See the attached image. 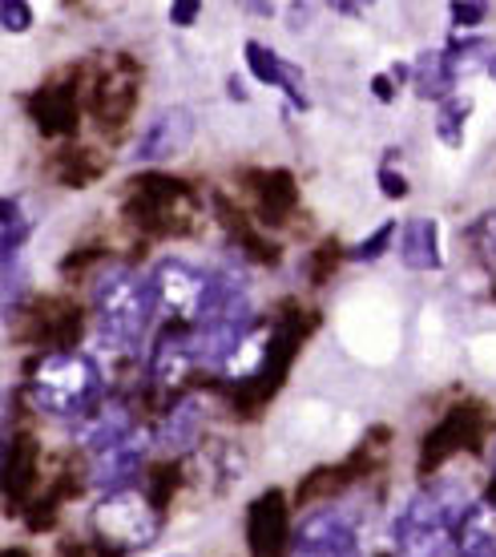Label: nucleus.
<instances>
[{"mask_svg": "<svg viewBox=\"0 0 496 557\" xmlns=\"http://www.w3.org/2000/svg\"><path fill=\"white\" fill-rule=\"evenodd\" d=\"M469 505V488L452 476H436L424 488H416L392 525L396 557H448Z\"/></svg>", "mask_w": 496, "mask_h": 557, "instance_id": "obj_1", "label": "nucleus"}, {"mask_svg": "<svg viewBox=\"0 0 496 557\" xmlns=\"http://www.w3.org/2000/svg\"><path fill=\"white\" fill-rule=\"evenodd\" d=\"M158 311L153 278L138 275L134 267L110 263L94 278V320L110 348H134Z\"/></svg>", "mask_w": 496, "mask_h": 557, "instance_id": "obj_2", "label": "nucleus"}, {"mask_svg": "<svg viewBox=\"0 0 496 557\" xmlns=\"http://www.w3.org/2000/svg\"><path fill=\"white\" fill-rule=\"evenodd\" d=\"M25 392L28 400H33V408H41L45 417H57V420L82 417V412L97 408L101 368L85 351H73V348L45 351L41 360L33 363V372H28Z\"/></svg>", "mask_w": 496, "mask_h": 557, "instance_id": "obj_3", "label": "nucleus"}, {"mask_svg": "<svg viewBox=\"0 0 496 557\" xmlns=\"http://www.w3.org/2000/svg\"><path fill=\"white\" fill-rule=\"evenodd\" d=\"M89 521H94L97 542L117 549V554H141L162 533V509L134 485L101 493V502L94 505Z\"/></svg>", "mask_w": 496, "mask_h": 557, "instance_id": "obj_4", "label": "nucleus"}, {"mask_svg": "<svg viewBox=\"0 0 496 557\" xmlns=\"http://www.w3.org/2000/svg\"><path fill=\"white\" fill-rule=\"evenodd\" d=\"M125 214L138 226H146L150 235H182L194 226L198 214V198L190 186H182L178 178L165 174H146L134 182V190L125 198Z\"/></svg>", "mask_w": 496, "mask_h": 557, "instance_id": "obj_5", "label": "nucleus"}, {"mask_svg": "<svg viewBox=\"0 0 496 557\" xmlns=\"http://www.w3.org/2000/svg\"><path fill=\"white\" fill-rule=\"evenodd\" d=\"M210 283L214 275L198 271V267L182 263V259H162L153 267V295H158V311L170 323H198L207 311Z\"/></svg>", "mask_w": 496, "mask_h": 557, "instance_id": "obj_6", "label": "nucleus"}, {"mask_svg": "<svg viewBox=\"0 0 496 557\" xmlns=\"http://www.w3.org/2000/svg\"><path fill=\"white\" fill-rule=\"evenodd\" d=\"M287 557H363V537H359L356 517L347 509H331V505L307 513L290 533Z\"/></svg>", "mask_w": 496, "mask_h": 557, "instance_id": "obj_7", "label": "nucleus"}, {"mask_svg": "<svg viewBox=\"0 0 496 557\" xmlns=\"http://www.w3.org/2000/svg\"><path fill=\"white\" fill-rule=\"evenodd\" d=\"M190 141H194V113L186 106H170V110H162L150 126L141 129V138L129 150V162L158 166V162L182 158V153L190 150Z\"/></svg>", "mask_w": 496, "mask_h": 557, "instance_id": "obj_8", "label": "nucleus"}, {"mask_svg": "<svg viewBox=\"0 0 496 557\" xmlns=\"http://www.w3.org/2000/svg\"><path fill=\"white\" fill-rule=\"evenodd\" d=\"M290 509L278 488H266L247 509V537L255 557H287L290 554Z\"/></svg>", "mask_w": 496, "mask_h": 557, "instance_id": "obj_9", "label": "nucleus"}, {"mask_svg": "<svg viewBox=\"0 0 496 557\" xmlns=\"http://www.w3.org/2000/svg\"><path fill=\"white\" fill-rule=\"evenodd\" d=\"M194 368H198V356H194V335H186V327L170 323L158 344H153L150 356V388L162 392V396H174V392L186 384Z\"/></svg>", "mask_w": 496, "mask_h": 557, "instance_id": "obj_10", "label": "nucleus"}, {"mask_svg": "<svg viewBox=\"0 0 496 557\" xmlns=\"http://www.w3.org/2000/svg\"><path fill=\"white\" fill-rule=\"evenodd\" d=\"M472 429H476V408L472 405L452 408V412L424 436V445H420V473H436L444 460L464 448Z\"/></svg>", "mask_w": 496, "mask_h": 557, "instance_id": "obj_11", "label": "nucleus"}, {"mask_svg": "<svg viewBox=\"0 0 496 557\" xmlns=\"http://www.w3.org/2000/svg\"><path fill=\"white\" fill-rule=\"evenodd\" d=\"M28 110H33V122L45 138H65L77 126V89L65 82L45 85L41 94L28 101Z\"/></svg>", "mask_w": 496, "mask_h": 557, "instance_id": "obj_12", "label": "nucleus"}, {"mask_svg": "<svg viewBox=\"0 0 496 557\" xmlns=\"http://www.w3.org/2000/svg\"><path fill=\"white\" fill-rule=\"evenodd\" d=\"M138 432V424H134V412L125 405H101L94 408V417L82 424V445L94 453V457H106V453H113L117 445H125L129 436Z\"/></svg>", "mask_w": 496, "mask_h": 557, "instance_id": "obj_13", "label": "nucleus"}, {"mask_svg": "<svg viewBox=\"0 0 496 557\" xmlns=\"http://www.w3.org/2000/svg\"><path fill=\"white\" fill-rule=\"evenodd\" d=\"M247 70L255 82L262 85H275V89H283L299 110H307V98H303V73L295 70V65H287L283 57L271 49V45H262V41H247Z\"/></svg>", "mask_w": 496, "mask_h": 557, "instance_id": "obj_14", "label": "nucleus"}, {"mask_svg": "<svg viewBox=\"0 0 496 557\" xmlns=\"http://www.w3.org/2000/svg\"><path fill=\"white\" fill-rule=\"evenodd\" d=\"M456 82H460V73H456L448 49H424L412 61V89L424 101L456 98Z\"/></svg>", "mask_w": 496, "mask_h": 557, "instance_id": "obj_15", "label": "nucleus"}, {"mask_svg": "<svg viewBox=\"0 0 496 557\" xmlns=\"http://www.w3.org/2000/svg\"><path fill=\"white\" fill-rule=\"evenodd\" d=\"M456 557H496V502H472L460 530H456Z\"/></svg>", "mask_w": 496, "mask_h": 557, "instance_id": "obj_16", "label": "nucleus"}, {"mask_svg": "<svg viewBox=\"0 0 496 557\" xmlns=\"http://www.w3.org/2000/svg\"><path fill=\"white\" fill-rule=\"evenodd\" d=\"M202 420H207L202 400H182V405L165 408L162 429L153 432V436H158L153 445L165 448V453H186V448L198 445V436H202Z\"/></svg>", "mask_w": 496, "mask_h": 557, "instance_id": "obj_17", "label": "nucleus"}, {"mask_svg": "<svg viewBox=\"0 0 496 557\" xmlns=\"http://www.w3.org/2000/svg\"><path fill=\"white\" fill-rule=\"evenodd\" d=\"M134 101H138V77L129 73L125 61H117L110 73H101V77H97L94 106H97V113H106V122L117 126L125 113L134 110Z\"/></svg>", "mask_w": 496, "mask_h": 557, "instance_id": "obj_18", "label": "nucleus"}, {"mask_svg": "<svg viewBox=\"0 0 496 557\" xmlns=\"http://www.w3.org/2000/svg\"><path fill=\"white\" fill-rule=\"evenodd\" d=\"M400 259L412 271H441V226L436 219H412L400 231Z\"/></svg>", "mask_w": 496, "mask_h": 557, "instance_id": "obj_19", "label": "nucleus"}, {"mask_svg": "<svg viewBox=\"0 0 496 557\" xmlns=\"http://www.w3.org/2000/svg\"><path fill=\"white\" fill-rule=\"evenodd\" d=\"M146 448H150V436L138 429L125 445L113 448V453L94 457V485H106V493H110V488H122V476H129L141 460H146Z\"/></svg>", "mask_w": 496, "mask_h": 557, "instance_id": "obj_20", "label": "nucleus"}, {"mask_svg": "<svg viewBox=\"0 0 496 557\" xmlns=\"http://www.w3.org/2000/svg\"><path fill=\"white\" fill-rule=\"evenodd\" d=\"M299 202V190H295V178L287 170H271V174H259V219L266 223H283L290 210Z\"/></svg>", "mask_w": 496, "mask_h": 557, "instance_id": "obj_21", "label": "nucleus"}, {"mask_svg": "<svg viewBox=\"0 0 496 557\" xmlns=\"http://www.w3.org/2000/svg\"><path fill=\"white\" fill-rule=\"evenodd\" d=\"M33 473H37V445L28 436H16L9 453H4V488H9V497L21 502L28 485H33Z\"/></svg>", "mask_w": 496, "mask_h": 557, "instance_id": "obj_22", "label": "nucleus"}, {"mask_svg": "<svg viewBox=\"0 0 496 557\" xmlns=\"http://www.w3.org/2000/svg\"><path fill=\"white\" fill-rule=\"evenodd\" d=\"M472 98L469 94H456V98L441 101V113H436V138L448 146V150H460L464 146V126H469Z\"/></svg>", "mask_w": 496, "mask_h": 557, "instance_id": "obj_23", "label": "nucleus"}, {"mask_svg": "<svg viewBox=\"0 0 496 557\" xmlns=\"http://www.w3.org/2000/svg\"><path fill=\"white\" fill-rule=\"evenodd\" d=\"M28 219L21 214V198H4L0 202V259L4 263H16V255L28 238Z\"/></svg>", "mask_w": 496, "mask_h": 557, "instance_id": "obj_24", "label": "nucleus"}, {"mask_svg": "<svg viewBox=\"0 0 496 557\" xmlns=\"http://www.w3.org/2000/svg\"><path fill=\"white\" fill-rule=\"evenodd\" d=\"M101 170H106V162L89 158L85 150L61 153V162H57V174H61V182H65V186H89V182H94Z\"/></svg>", "mask_w": 496, "mask_h": 557, "instance_id": "obj_25", "label": "nucleus"}, {"mask_svg": "<svg viewBox=\"0 0 496 557\" xmlns=\"http://www.w3.org/2000/svg\"><path fill=\"white\" fill-rule=\"evenodd\" d=\"M396 235H400V226H396V223L375 226L372 235L363 238L356 251H347V259H356V263H375V259H380V255L392 247V238H396Z\"/></svg>", "mask_w": 496, "mask_h": 557, "instance_id": "obj_26", "label": "nucleus"}, {"mask_svg": "<svg viewBox=\"0 0 496 557\" xmlns=\"http://www.w3.org/2000/svg\"><path fill=\"white\" fill-rule=\"evenodd\" d=\"M472 243H476L481 259L488 263V271L496 275V210H488V214L476 219V226H472Z\"/></svg>", "mask_w": 496, "mask_h": 557, "instance_id": "obj_27", "label": "nucleus"}, {"mask_svg": "<svg viewBox=\"0 0 496 557\" xmlns=\"http://www.w3.org/2000/svg\"><path fill=\"white\" fill-rule=\"evenodd\" d=\"M0 25L9 28V33H25L33 25V4H25V0H4L0 4Z\"/></svg>", "mask_w": 496, "mask_h": 557, "instance_id": "obj_28", "label": "nucleus"}, {"mask_svg": "<svg viewBox=\"0 0 496 557\" xmlns=\"http://www.w3.org/2000/svg\"><path fill=\"white\" fill-rule=\"evenodd\" d=\"M448 16H452L456 28H476L488 21V9H484V4H469V0H452V4H448Z\"/></svg>", "mask_w": 496, "mask_h": 557, "instance_id": "obj_29", "label": "nucleus"}, {"mask_svg": "<svg viewBox=\"0 0 496 557\" xmlns=\"http://www.w3.org/2000/svg\"><path fill=\"white\" fill-rule=\"evenodd\" d=\"M380 190H384L387 198H408V182H404L400 170L380 166Z\"/></svg>", "mask_w": 496, "mask_h": 557, "instance_id": "obj_30", "label": "nucleus"}, {"mask_svg": "<svg viewBox=\"0 0 496 557\" xmlns=\"http://www.w3.org/2000/svg\"><path fill=\"white\" fill-rule=\"evenodd\" d=\"M198 16H202V4H198V0H178V4H170V21H174L178 28H190Z\"/></svg>", "mask_w": 496, "mask_h": 557, "instance_id": "obj_31", "label": "nucleus"}, {"mask_svg": "<svg viewBox=\"0 0 496 557\" xmlns=\"http://www.w3.org/2000/svg\"><path fill=\"white\" fill-rule=\"evenodd\" d=\"M335 9H339V13H347V16H359V13H363V4H335Z\"/></svg>", "mask_w": 496, "mask_h": 557, "instance_id": "obj_32", "label": "nucleus"}, {"mask_svg": "<svg viewBox=\"0 0 496 557\" xmlns=\"http://www.w3.org/2000/svg\"><path fill=\"white\" fill-rule=\"evenodd\" d=\"M484 73H488V77H493V82H496V53L488 57V65H484Z\"/></svg>", "mask_w": 496, "mask_h": 557, "instance_id": "obj_33", "label": "nucleus"}, {"mask_svg": "<svg viewBox=\"0 0 496 557\" xmlns=\"http://www.w3.org/2000/svg\"><path fill=\"white\" fill-rule=\"evenodd\" d=\"M4 557H28V549H4Z\"/></svg>", "mask_w": 496, "mask_h": 557, "instance_id": "obj_34", "label": "nucleus"}, {"mask_svg": "<svg viewBox=\"0 0 496 557\" xmlns=\"http://www.w3.org/2000/svg\"><path fill=\"white\" fill-rule=\"evenodd\" d=\"M488 460H493V469H496V441H493V448H488Z\"/></svg>", "mask_w": 496, "mask_h": 557, "instance_id": "obj_35", "label": "nucleus"}, {"mask_svg": "<svg viewBox=\"0 0 496 557\" xmlns=\"http://www.w3.org/2000/svg\"><path fill=\"white\" fill-rule=\"evenodd\" d=\"M170 557H186V554H170Z\"/></svg>", "mask_w": 496, "mask_h": 557, "instance_id": "obj_36", "label": "nucleus"}]
</instances>
